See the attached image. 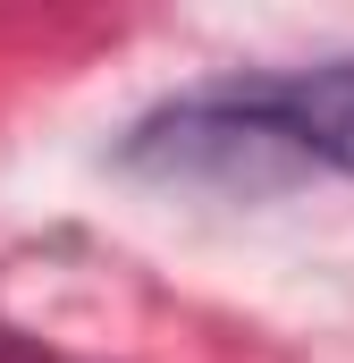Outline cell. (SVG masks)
<instances>
[{"mask_svg": "<svg viewBox=\"0 0 354 363\" xmlns=\"http://www.w3.org/2000/svg\"><path fill=\"white\" fill-rule=\"evenodd\" d=\"M245 101L287 135L304 169H346L354 178V60L329 68H287V77H236Z\"/></svg>", "mask_w": 354, "mask_h": 363, "instance_id": "6da1fadb", "label": "cell"}]
</instances>
